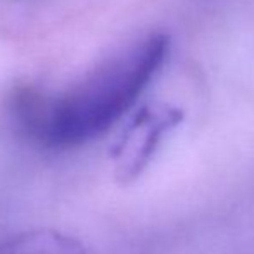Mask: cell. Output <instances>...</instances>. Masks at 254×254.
I'll use <instances>...</instances> for the list:
<instances>
[{
  "label": "cell",
  "mask_w": 254,
  "mask_h": 254,
  "mask_svg": "<svg viewBox=\"0 0 254 254\" xmlns=\"http://www.w3.org/2000/svg\"><path fill=\"white\" fill-rule=\"evenodd\" d=\"M168 51V37L151 35L67 97L51 104L24 97L21 104L24 125L54 147H71L95 138L133 106L163 67Z\"/></svg>",
  "instance_id": "6da1fadb"
},
{
  "label": "cell",
  "mask_w": 254,
  "mask_h": 254,
  "mask_svg": "<svg viewBox=\"0 0 254 254\" xmlns=\"http://www.w3.org/2000/svg\"><path fill=\"white\" fill-rule=\"evenodd\" d=\"M182 120V113L173 107H159V109H144L130 125L123 138H137V147L128 154V159L121 163L118 170L123 182H130L144 170L154 151L157 149L161 137L170 131Z\"/></svg>",
  "instance_id": "7a4b0ae2"
},
{
  "label": "cell",
  "mask_w": 254,
  "mask_h": 254,
  "mask_svg": "<svg viewBox=\"0 0 254 254\" xmlns=\"http://www.w3.org/2000/svg\"><path fill=\"white\" fill-rule=\"evenodd\" d=\"M0 254H87V251L71 237L52 230H35L5 242Z\"/></svg>",
  "instance_id": "3957f363"
}]
</instances>
